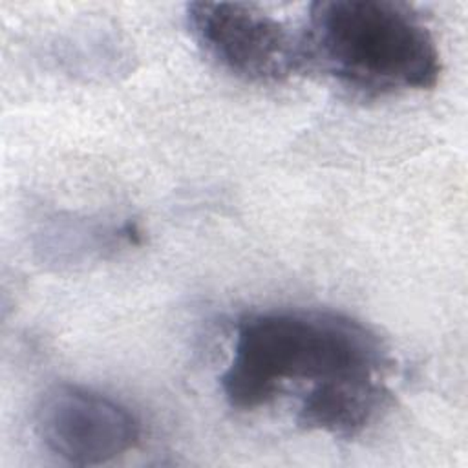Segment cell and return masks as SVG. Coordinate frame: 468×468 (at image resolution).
Returning <instances> with one entry per match:
<instances>
[{
  "label": "cell",
  "mask_w": 468,
  "mask_h": 468,
  "mask_svg": "<svg viewBox=\"0 0 468 468\" xmlns=\"http://www.w3.org/2000/svg\"><path fill=\"white\" fill-rule=\"evenodd\" d=\"M388 404L384 377H346L303 389L296 422L303 430L349 439L373 424Z\"/></svg>",
  "instance_id": "obj_5"
},
{
  "label": "cell",
  "mask_w": 468,
  "mask_h": 468,
  "mask_svg": "<svg viewBox=\"0 0 468 468\" xmlns=\"http://www.w3.org/2000/svg\"><path fill=\"white\" fill-rule=\"evenodd\" d=\"M389 351L369 325L327 309H271L243 316L221 375L227 402L252 411L283 393L346 377H384ZM305 388V389H307Z\"/></svg>",
  "instance_id": "obj_1"
},
{
  "label": "cell",
  "mask_w": 468,
  "mask_h": 468,
  "mask_svg": "<svg viewBox=\"0 0 468 468\" xmlns=\"http://www.w3.org/2000/svg\"><path fill=\"white\" fill-rule=\"evenodd\" d=\"M35 426L44 446L69 464L108 463L141 439V422L119 400L77 384H57L38 400Z\"/></svg>",
  "instance_id": "obj_4"
},
{
  "label": "cell",
  "mask_w": 468,
  "mask_h": 468,
  "mask_svg": "<svg viewBox=\"0 0 468 468\" xmlns=\"http://www.w3.org/2000/svg\"><path fill=\"white\" fill-rule=\"evenodd\" d=\"M186 22L201 51L247 82H282L307 66L302 35L260 7L192 2Z\"/></svg>",
  "instance_id": "obj_3"
},
{
  "label": "cell",
  "mask_w": 468,
  "mask_h": 468,
  "mask_svg": "<svg viewBox=\"0 0 468 468\" xmlns=\"http://www.w3.org/2000/svg\"><path fill=\"white\" fill-rule=\"evenodd\" d=\"M302 40L307 64L362 93L428 90L441 75L433 35L420 16L400 2H314Z\"/></svg>",
  "instance_id": "obj_2"
}]
</instances>
